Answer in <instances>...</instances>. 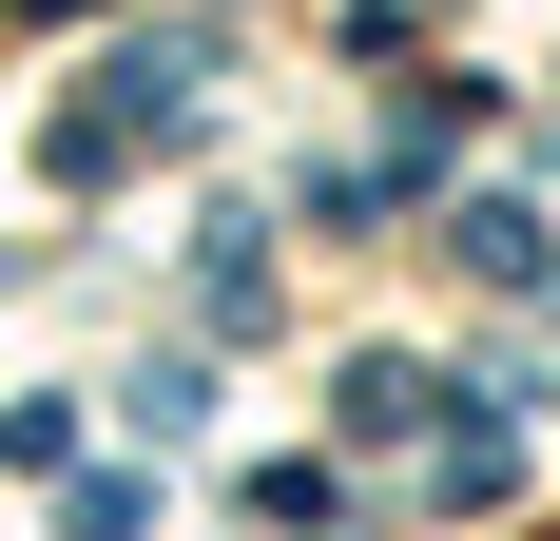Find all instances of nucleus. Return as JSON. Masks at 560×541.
Returning a JSON list of instances; mask_svg holds the SVG:
<instances>
[{
	"label": "nucleus",
	"mask_w": 560,
	"mask_h": 541,
	"mask_svg": "<svg viewBox=\"0 0 560 541\" xmlns=\"http://www.w3.org/2000/svg\"><path fill=\"white\" fill-rule=\"evenodd\" d=\"M348 426L387 445V426H425V368H406V348H368V368H348Z\"/></svg>",
	"instance_id": "nucleus-2"
},
{
	"label": "nucleus",
	"mask_w": 560,
	"mask_h": 541,
	"mask_svg": "<svg viewBox=\"0 0 560 541\" xmlns=\"http://www.w3.org/2000/svg\"><path fill=\"white\" fill-rule=\"evenodd\" d=\"M445 252H464V270H483V290H541V214H522V194H483V214H464V232H445Z\"/></svg>",
	"instance_id": "nucleus-1"
},
{
	"label": "nucleus",
	"mask_w": 560,
	"mask_h": 541,
	"mask_svg": "<svg viewBox=\"0 0 560 541\" xmlns=\"http://www.w3.org/2000/svg\"><path fill=\"white\" fill-rule=\"evenodd\" d=\"M136 426H155V445H194V426H213V368H194V348H174V368H136Z\"/></svg>",
	"instance_id": "nucleus-3"
}]
</instances>
